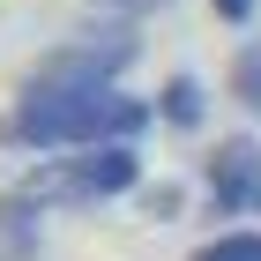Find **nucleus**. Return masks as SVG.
<instances>
[{
    "label": "nucleus",
    "mask_w": 261,
    "mask_h": 261,
    "mask_svg": "<svg viewBox=\"0 0 261 261\" xmlns=\"http://www.w3.org/2000/svg\"><path fill=\"white\" fill-rule=\"evenodd\" d=\"M157 120V105L127 90H22L0 120L8 149H135V135Z\"/></svg>",
    "instance_id": "1"
},
{
    "label": "nucleus",
    "mask_w": 261,
    "mask_h": 261,
    "mask_svg": "<svg viewBox=\"0 0 261 261\" xmlns=\"http://www.w3.org/2000/svg\"><path fill=\"white\" fill-rule=\"evenodd\" d=\"M142 179L135 149H67V157H45L38 172H22L8 194H0V231L45 217V209H90V201H112Z\"/></svg>",
    "instance_id": "2"
},
{
    "label": "nucleus",
    "mask_w": 261,
    "mask_h": 261,
    "mask_svg": "<svg viewBox=\"0 0 261 261\" xmlns=\"http://www.w3.org/2000/svg\"><path fill=\"white\" fill-rule=\"evenodd\" d=\"M127 60H135V38L127 30H97V38H75L60 53H45L22 90H120Z\"/></svg>",
    "instance_id": "3"
},
{
    "label": "nucleus",
    "mask_w": 261,
    "mask_h": 261,
    "mask_svg": "<svg viewBox=\"0 0 261 261\" xmlns=\"http://www.w3.org/2000/svg\"><path fill=\"white\" fill-rule=\"evenodd\" d=\"M201 187H209V217H261V142L224 135L201 164Z\"/></svg>",
    "instance_id": "4"
},
{
    "label": "nucleus",
    "mask_w": 261,
    "mask_h": 261,
    "mask_svg": "<svg viewBox=\"0 0 261 261\" xmlns=\"http://www.w3.org/2000/svg\"><path fill=\"white\" fill-rule=\"evenodd\" d=\"M201 105H209L201 82H194V75H172L164 97H157V120H164V127H201Z\"/></svg>",
    "instance_id": "5"
},
{
    "label": "nucleus",
    "mask_w": 261,
    "mask_h": 261,
    "mask_svg": "<svg viewBox=\"0 0 261 261\" xmlns=\"http://www.w3.org/2000/svg\"><path fill=\"white\" fill-rule=\"evenodd\" d=\"M231 90H239V105L261 120V38L239 45V60H231Z\"/></svg>",
    "instance_id": "6"
},
{
    "label": "nucleus",
    "mask_w": 261,
    "mask_h": 261,
    "mask_svg": "<svg viewBox=\"0 0 261 261\" xmlns=\"http://www.w3.org/2000/svg\"><path fill=\"white\" fill-rule=\"evenodd\" d=\"M194 261H261V231H224V239L194 246Z\"/></svg>",
    "instance_id": "7"
},
{
    "label": "nucleus",
    "mask_w": 261,
    "mask_h": 261,
    "mask_svg": "<svg viewBox=\"0 0 261 261\" xmlns=\"http://www.w3.org/2000/svg\"><path fill=\"white\" fill-rule=\"evenodd\" d=\"M217 15H224V22H246V15H254V0H217Z\"/></svg>",
    "instance_id": "8"
},
{
    "label": "nucleus",
    "mask_w": 261,
    "mask_h": 261,
    "mask_svg": "<svg viewBox=\"0 0 261 261\" xmlns=\"http://www.w3.org/2000/svg\"><path fill=\"white\" fill-rule=\"evenodd\" d=\"M97 8H127V15H142V8H157V0H97Z\"/></svg>",
    "instance_id": "9"
}]
</instances>
